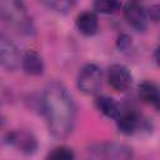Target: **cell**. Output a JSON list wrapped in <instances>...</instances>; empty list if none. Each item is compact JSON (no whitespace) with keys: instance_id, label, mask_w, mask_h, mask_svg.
<instances>
[{"instance_id":"1","label":"cell","mask_w":160,"mask_h":160,"mask_svg":"<svg viewBox=\"0 0 160 160\" xmlns=\"http://www.w3.org/2000/svg\"><path fill=\"white\" fill-rule=\"evenodd\" d=\"M41 106L51 135L56 139L68 138L76 119V106L68 89L59 81L49 82L42 92Z\"/></svg>"},{"instance_id":"2","label":"cell","mask_w":160,"mask_h":160,"mask_svg":"<svg viewBox=\"0 0 160 160\" xmlns=\"http://www.w3.org/2000/svg\"><path fill=\"white\" fill-rule=\"evenodd\" d=\"M0 12L2 20L21 35H32L34 24L26 11L22 0H0Z\"/></svg>"},{"instance_id":"3","label":"cell","mask_w":160,"mask_h":160,"mask_svg":"<svg viewBox=\"0 0 160 160\" xmlns=\"http://www.w3.org/2000/svg\"><path fill=\"white\" fill-rule=\"evenodd\" d=\"M101 80H102L101 69L95 64H85L79 71L76 85L81 92L86 95H94L99 91L101 86Z\"/></svg>"},{"instance_id":"4","label":"cell","mask_w":160,"mask_h":160,"mask_svg":"<svg viewBox=\"0 0 160 160\" xmlns=\"http://www.w3.org/2000/svg\"><path fill=\"white\" fill-rule=\"evenodd\" d=\"M88 152L95 159H130L132 150L119 142H98L88 148Z\"/></svg>"},{"instance_id":"5","label":"cell","mask_w":160,"mask_h":160,"mask_svg":"<svg viewBox=\"0 0 160 160\" xmlns=\"http://www.w3.org/2000/svg\"><path fill=\"white\" fill-rule=\"evenodd\" d=\"M22 55L18 46L5 35H0V62L1 66L8 71H14L21 65Z\"/></svg>"},{"instance_id":"6","label":"cell","mask_w":160,"mask_h":160,"mask_svg":"<svg viewBox=\"0 0 160 160\" xmlns=\"http://www.w3.org/2000/svg\"><path fill=\"white\" fill-rule=\"evenodd\" d=\"M108 82L115 91L124 92L131 86L132 76L126 66L114 64L108 69Z\"/></svg>"},{"instance_id":"7","label":"cell","mask_w":160,"mask_h":160,"mask_svg":"<svg viewBox=\"0 0 160 160\" xmlns=\"http://www.w3.org/2000/svg\"><path fill=\"white\" fill-rule=\"evenodd\" d=\"M122 11L125 20L131 28H134L138 31H144L146 29L148 15L138 1H128L124 5Z\"/></svg>"},{"instance_id":"8","label":"cell","mask_w":160,"mask_h":160,"mask_svg":"<svg viewBox=\"0 0 160 160\" xmlns=\"http://www.w3.org/2000/svg\"><path fill=\"white\" fill-rule=\"evenodd\" d=\"M116 125L120 132L131 135L138 130L140 125V118L134 110H124L120 111L119 116L116 118Z\"/></svg>"},{"instance_id":"9","label":"cell","mask_w":160,"mask_h":160,"mask_svg":"<svg viewBox=\"0 0 160 160\" xmlns=\"http://www.w3.org/2000/svg\"><path fill=\"white\" fill-rule=\"evenodd\" d=\"M8 142L11 145H16L22 152L25 154H32L36 150V140L35 138L29 132H16L11 131L8 132Z\"/></svg>"},{"instance_id":"10","label":"cell","mask_w":160,"mask_h":160,"mask_svg":"<svg viewBox=\"0 0 160 160\" xmlns=\"http://www.w3.org/2000/svg\"><path fill=\"white\" fill-rule=\"evenodd\" d=\"M21 68L26 74L32 76H39L44 72V61L36 51L28 50L22 55Z\"/></svg>"},{"instance_id":"11","label":"cell","mask_w":160,"mask_h":160,"mask_svg":"<svg viewBox=\"0 0 160 160\" xmlns=\"http://www.w3.org/2000/svg\"><path fill=\"white\" fill-rule=\"evenodd\" d=\"M76 28L79 32L86 36H91L98 31L99 21L98 16L91 11H84L76 18Z\"/></svg>"},{"instance_id":"12","label":"cell","mask_w":160,"mask_h":160,"mask_svg":"<svg viewBox=\"0 0 160 160\" xmlns=\"http://www.w3.org/2000/svg\"><path fill=\"white\" fill-rule=\"evenodd\" d=\"M94 104L95 108L109 119H116L121 111L118 102L109 96H98Z\"/></svg>"},{"instance_id":"13","label":"cell","mask_w":160,"mask_h":160,"mask_svg":"<svg viewBox=\"0 0 160 160\" xmlns=\"http://www.w3.org/2000/svg\"><path fill=\"white\" fill-rule=\"evenodd\" d=\"M138 92L140 99L149 104H156L160 99V88L152 81H142L138 88Z\"/></svg>"},{"instance_id":"14","label":"cell","mask_w":160,"mask_h":160,"mask_svg":"<svg viewBox=\"0 0 160 160\" xmlns=\"http://www.w3.org/2000/svg\"><path fill=\"white\" fill-rule=\"evenodd\" d=\"M39 1L45 6L52 9L54 11H58L61 14L69 12L75 5V0H39Z\"/></svg>"},{"instance_id":"15","label":"cell","mask_w":160,"mask_h":160,"mask_svg":"<svg viewBox=\"0 0 160 160\" xmlns=\"http://www.w3.org/2000/svg\"><path fill=\"white\" fill-rule=\"evenodd\" d=\"M92 8L100 14H112L119 9V0H94Z\"/></svg>"},{"instance_id":"16","label":"cell","mask_w":160,"mask_h":160,"mask_svg":"<svg viewBox=\"0 0 160 160\" xmlns=\"http://www.w3.org/2000/svg\"><path fill=\"white\" fill-rule=\"evenodd\" d=\"M48 158L49 159H56V160H71L75 158L74 152L71 149L66 148V146H59V148H55L52 151H50L48 154Z\"/></svg>"},{"instance_id":"17","label":"cell","mask_w":160,"mask_h":160,"mask_svg":"<svg viewBox=\"0 0 160 160\" xmlns=\"http://www.w3.org/2000/svg\"><path fill=\"white\" fill-rule=\"evenodd\" d=\"M116 46L120 51H126L130 49L131 46V38L126 34H121L118 36V40H116Z\"/></svg>"},{"instance_id":"18","label":"cell","mask_w":160,"mask_h":160,"mask_svg":"<svg viewBox=\"0 0 160 160\" xmlns=\"http://www.w3.org/2000/svg\"><path fill=\"white\" fill-rule=\"evenodd\" d=\"M146 15H148V19L151 20L152 22H160V4L151 5L148 9Z\"/></svg>"},{"instance_id":"19","label":"cell","mask_w":160,"mask_h":160,"mask_svg":"<svg viewBox=\"0 0 160 160\" xmlns=\"http://www.w3.org/2000/svg\"><path fill=\"white\" fill-rule=\"evenodd\" d=\"M154 59H155V62L160 66V45L156 48V50L154 52Z\"/></svg>"},{"instance_id":"20","label":"cell","mask_w":160,"mask_h":160,"mask_svg":"<svg viewBox=\"0 0 160 160\" xmlns=\"http://www.w3.org/2000/svg\"><path fill=\"white\" fill-rule=\"evenodd\" d=\"M155 105H156V108H158V109H159V111H160V99L158 100V102H156Z\"/></svg>"},{"instance_id":"21","label":"cell","mask_w":160,"mask_h":160,"mask_svg":"<svg viewBox=\"0 0 160 160\" xmlns=\"http://www.w3.org/2000/svg\"><path fill=\"white\" fill-rule=\"evenodd\" d=\"M132 1H138V0H132Z\"/></svg>"}]
</instances>
